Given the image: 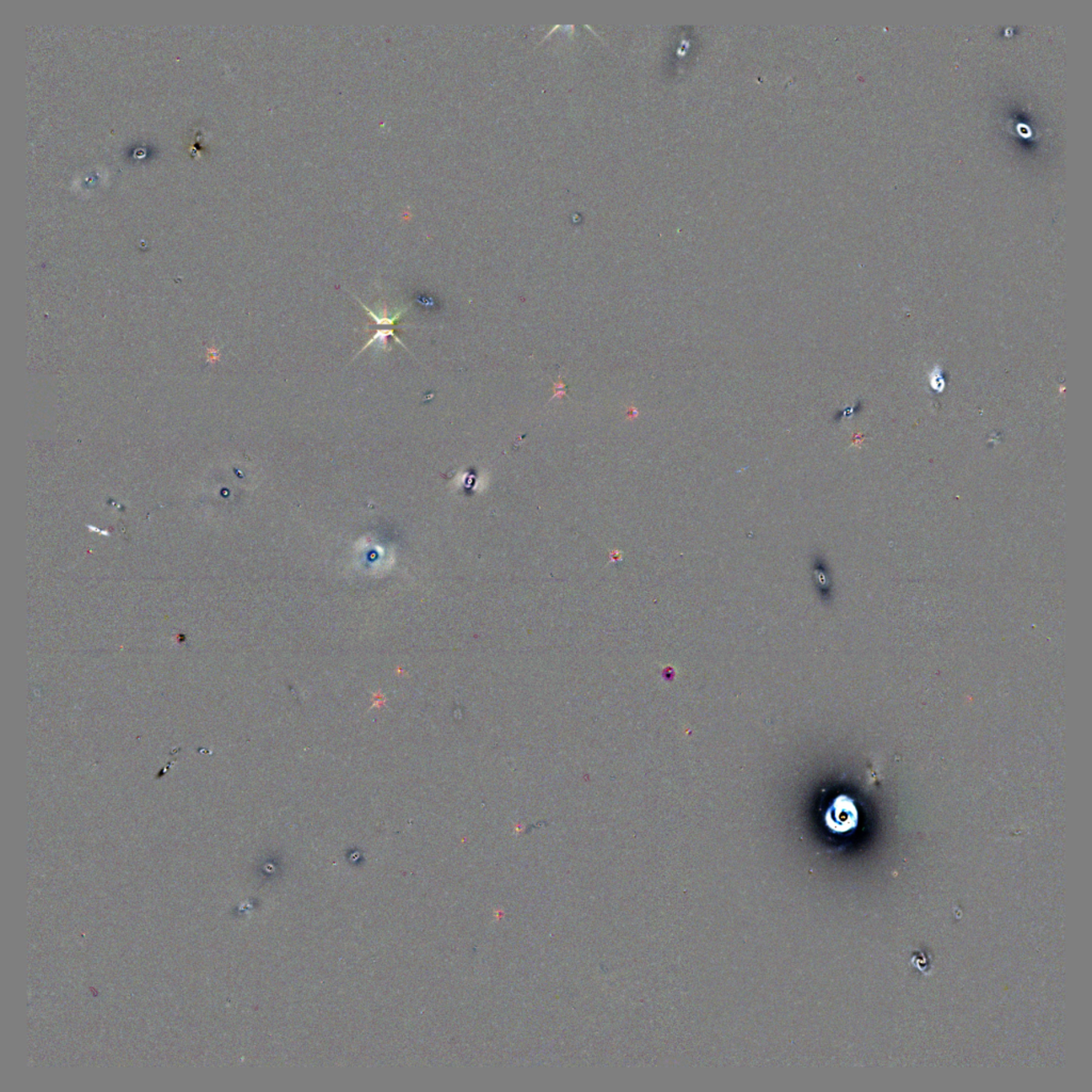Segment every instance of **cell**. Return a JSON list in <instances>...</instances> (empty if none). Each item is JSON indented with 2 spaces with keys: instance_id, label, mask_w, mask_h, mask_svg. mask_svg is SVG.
I'll return each instance as SVG.
<instances>
[{
  "instance_id": "cell-1",
  "label": "cell",
  "mask_w": 1092,
  "mask_h": 1092,
  "mask_svg": "<svg viewBox=\"0 0 1092 1092\" xmlns=\"http://www.w3.org/2000/svg\"><path fill=\"white\" fill-rule=\"evenodd\" d=\"M826 820L830 829L836 833H845L856 828L858 811L853 800L845 796L837 797L829 809Z\"/></svg>"
}]
</instances>
